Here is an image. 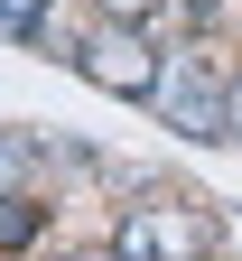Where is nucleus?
<instances>
[{
    "label": "nucleus",
    "mask_w": 242,
    "mask_h": 261,
    "mask_svg": "<svg viewBox=\"0 0 242 261\" xmlns=\"http://www.w3.org/2000/svg\"><path fill=\"white\" fill-rule=\"evenodd\" d=\"M112 243L130 261H205V252H214V215H205L196 196H177V205H130V224Z\"/></svg>",
    "instance_id": "nucleus-1"
},
{
    "label": "nucleus",
    "mask_w": 242,
    "mask_h": 261,
    "mask_svg": "<svg viewBox=\"0 0 242 261\" xmlns=\"http://www.w3.org/2000/svg\"><path fill=\"white\" fill-rule=\"evenodd\" d=\"M47 28V0H0V38H38Z\"/></svg>",
    "instance_id": "nucleus-6"
},
{
    "label": "nucleus",
    "mask_w": 242,
    "mask_h": 261,
    "mask_svg": "<svg viewBox=\"0 0 242 261\" xmlns=\"http://www.w3.org/2000/svg\"><path fill=\"white\" fill-rule=\"evenodd\" d=\"M0 187H38V140H28V130H0Z\"/></svg>",
    "instance_id": "nucleus-5"
},
{
    "label": "nucleus",
    "mask_w": 242,
    "mask_h": 261,
    "mask_svg": "<svg viewBox=\"0 0 242 261\" xmlns=\"http://www.w3.org/2000/svg\"><path fill=\"white\" fill-rule=\"evenodd\" d=\"M102 10H112V19L130 28V19H140V10H158V0H102Z\"/></svg>",
    "instance_id": "nucleus-7"
},
{
    "label": "nucleus",
    "mask_w": 242,
    "mask_h": 261,
    "mask_svg": "<svg viewBox=\"0 0 242 261\" xmlns=\"http://www.w3.org/2000/svg\"><path fill=\"white\" fill-rule=\"evenodd\" d=\"M149 103H158L168 121H177L186 140H233V103H224V93H214V84L196 75V65H177V75H158V93H149Z\"/></svg>",
    "instance_id": "nucleus-2"
},
{
    "label": "nucleus",
    "mask_w": 242,
    "mask_h": 261,
    "mask_svg": "<svg viewBox=\"0 0 242 261\" xmlns=\"http://www.w3.org/2000/svg\"><path fill=\"white\" fill-rule=\"evenodd\" d=\"M233 140H242V84H233Z\"/></svg>",
    "instance_id": "nucleus-9"
},
{
    "label": "nucleus",
    "mask_w": 242,
    "mask_h": 261,
    "mask_svg": "<svg viewBox=\"0 0 242 261\" xmlns=\"http://www.w3.org/2000/svg\"><path fill=\"white\" fill-rule=\"evenodd\" d=\"M75 65H84L93 84H112V93H158V56L130 38V28H93Z\"/></svg>",
    "instance_id": "nucleus-3"
},
{
    "label": "nucleus",
    "mask_w": 242,
    "mask_h": 261,
    "mask_svg": "<svg viewBox=\"0 0 242 261\" xmlns=\"http://www.w3.org/2000/svg\"><path fill=\"white\" fill-rule=\"evenodd\" d=\"M75 261H130V252H121V243H102V252H75Z\"/></svg>",
    "instance_id": "nucleus-8"
},
{
    "label": "nucleus",
    "mask_w": 242,
    "mask_h": 261,
    "mask_svg": "<svg viewBox=\"0 0 242 261\" xmlns=\"http://www.w3.org/2000/svg\"><path fill=\"white\" fill-rule=\"evenodd\" d=\"M38 224H47V215L28 205L19 187H0V252H28V243H38Z\"/></svg>",
    "instance_id": "nucleus-4"
}]
</instances>
